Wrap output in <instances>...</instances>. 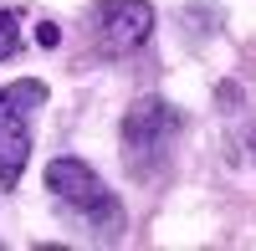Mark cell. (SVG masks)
I'll list each match as a JSON object with an SVG mask.
<instances>
[{
    "label": "cell",
    "instance_id": "obj_1",
    "mask_svg": "<svg viewBox=\"0 0 256 251\" xmlns=\"http://www.w3.org/2000/svg\"><path fill=\"white\" fill-rule=\"evenodd\" d=\"M180 128H184V113L174 108V102H164V98H138L134 108L123 113V128H118L128 174H134V180H148V174L169 159Z\"/></svg>",
    "mask_w": 256,
    "mask_h": 251
},
{
    "label": "cell",
    "instance_id": "obj_2",
    "mask_svg": "<svg viewBox=\"0 0 256 251\" xmlns=\"http://www.w3.org/2000/svg\"><path fill=\"white\" fill-rule=\"evenodd\" d=\"M46 190L67 205L72 216L88 220L92 236L118 241V231H123V205L113 200L108 184L98 180L92 164H82V159H52V164H46Z\"/></svg>",
    "mask_w": 256,
    "mask_h": 251
},
{
    "label": "cell",
    "instance_id": "obj_3",
    "mask_svg": "<svg viewBox=\"0 0 256 251\" xmlns=\"http://www.w3.org/2000/svg\"><path fill=\"white\" fill-rule=\"evenodd\" d=\"M46 102V82H6L0 88V190H16L31 159V118Z\"/></svg>",
    "mask_w": 256,
    "mask_h": 251
},
{
    "label": "cell",
    "instance_id": "obj_4",
    "mask_svg": "<svg viewBox=\"0 0 256 251\" xmlns=\"http://www.w3.org/2000/svg\"><path fill=\"white\" fill-rule=\"evenodd\" d=\"M154 36V6L148 0H98L92 41L102 56H128Z\"/></svg>",
    "mask_w": 256,
    "mask_h": 251
},
{
    "label": "cell",
    "instance_id": "obj_5",
    "mask_svg": "<svg viewBox=\"0 0 256 251\" xmlns=\"http://www.w3.org/2000/svg\"><path fill=\"white\" fill-rule=\"evenodd\" d=\"M20 52V16L16 10H0V62Z\"/></svg>",
    "mask_w": 256,
    "mask_h": 251
}]
</instances>
